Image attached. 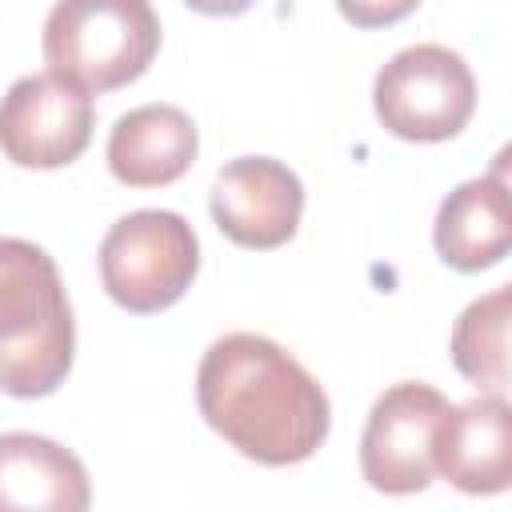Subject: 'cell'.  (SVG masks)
<instances>
[{
  "instance_id": "cell-1",
  "label": "cell",
  "mask_w": 512,
  "mask_h": 512,
  "mask_svg": "<svg viewBox=\"0 0 512 512\" xmlns=\"http://www.w3.org/2000/svg\"><path fill=\"white\" fill-rule=\"evenodd\" d=\"M196 404L212 432L268 468L308 460L332 428L316 376L256 332H228L208 344L196 368Z\"/></svg>"
},
{
  "instance_id": "cell-2",
  "label": "cell",
  "mask_w": 512,
  "mask_h": 512,
  "mask_svg": "<svg viewBox=\"0 0 512 512\" xmlns=\"http://www.w3.org/2000/svg\"><path fill=\"white\" fill-rule=\"evenodd\" d=\"M76 324L52 256L20 236H0V392L48 396L72 372Z\"/></svg>"
},
{
  "instance_id": "cell-3",
  "label": "cell",
  "mask_w": 512,
  "mask_h": 512,
  "mask_svg": "<svg viewBox=\"0 0 512 512\" xmlns=\"http://www.w3.org/2000/svg\"><path fill=\"white\" fill-rule=\"evenodd\" d=\"M160 52L152 0H56L44 20L48 72L84 92H112L148 72Z\"/></svg>"
},
{
  "instance_id": "cell-4",
  "label": "cell",
  "mask_w": 512,
  "mask_h": 512,
  "mask_svg": "<svg viewBox=\"0 0 512 512\" xmlns=\"http://www.w3.org/2000/svg\"><path fill=\"white\" fill-rule=\"evenodd\" d=\"M200 244L192 224L168 208L120 216L100 240L104 292L132 316L172 308L196 280Z\"/></svg>"
},
{
  "instance_id": "cell-5",
  "label": "cell",
  "mask_w": 512,
  "mask_h": 512,
  "mask_svg": "<svg viewBox=\"0 0 512 512\" xmlns=\"http://www.w3.org/2000/svg\"><path fill=\"white\" fill-rule=\"evenodd\" d=\"M372 108L400 140H452L476 112V76L460 52L444 44H412L376 72Z\"/></svg>"
},
{
  "instance_id": "cell-6",
  "label": "cell",
  "mask_w": 512,
  "mask_h": 512,
  "mask_svg": "<svg viewBox=\"0 0 512 512\" xmlns=\"http://www.w3.org/2000/svg\"><path fill=\"white\" fill-rule=\"evenodd\" d=\"M452 404L424 380H400L376 396L364 436H360V472L384 496L424 492L436 476L432 448L436 428Z\"/></svg>"
},
{
  "instance_id": "cell-7",
  "label": "cell",
  "mask_w": 512,
  "mask_h": 512,
  "mask_svg": "<svg viewBox=\"0 0 512 512\" xmlns=\"http://www.w3.org/2000/svg\"><path fill=\"white\" fill-rule=\"evenodd\" d=\"M92 92L56 76H20L0 96V152L16 168H64L80 160L92 140Z\"/></svg>"
},
{
  "instance_id": "cell-8",
  "label": "cell",
  "mask_w": 512,
  "mask_h": 512,
  "mask_svg": "<svg viewBox=\"0 0 512 512\" xmlns=\"http://www.w3.org/2000/svg\"><path fill=\"white\" fill-rule=\"evenodd\" d=\"M212 220L240 248H280L296 236L304 212L300 176L272 156H240L216 172Z\"/></svg>"
},
{
  "instance_id": "cell-9",
  "label": "cell",
  "mask_w": 512,
  "mask_h": 512,
  "mask_svg": "<svg viewBox=\"0 0 512 512\" xmlns=\"http://www.w3.org/2000/svg\"><path fill=\"white\" fill-rule=\"evenodd\" d=\"M432 468L468 496H496L512 484V408L504 392H480L444 412Z\"/></svg>"
},
{
  "instance_id": "cell-10",
  "label": "cell",
  "mask_w": 512,
  "mask_h": 512,
  "mask_svg": "<svg viewBox=\"0 0 512 512\" xmlns=\"http://www.w3.org/2000/svg\"><path fill=\"white\" fill-rule=\"evenodd\" d=\"M88 468L64 444L36 432L0 436V512H84Z\"/></svg>"
},
{
  "instance_id": "cell-11",
  "label": "cell",
  "mask_w": 512,
  "mask_h": 512,
  "mask_svg": "<svg viewBox=\"0 0 512 512\" xmlns=\"http://www.w3.org/2000/svg\"><path fill=\"white\" fill-rule=\"evenodd\" d=\"M196 124L176 104H140L108 132V172L124 188H164L196 160Z\"/></svg>"
},
{
  "instance_id": "cell-12",
  "label": "cell",
  "mask_w": 512,
  "mask_h": 512,
  "mask_svg": "<svg viewBox=\"0 0 512 512\" xmlns=\"http://www.w3.org/2000/svg\"><path fill=\"white\" fill-rule=\"evenodd\" d=\"M432 244L440 260L456 272H484L508 256L512 200H508L504 168H496L492 176L464 180L444 196L436 212Z\"/></svg>"
},
{
  "instance_id": "cell-13",
  "label": "cell",
  "mask_w": 512,
  "mask_h": 512,
  "mask_svg": "<svg viewBox=\"0 0 512 512\" xmlns=\"http://www.w3.org/2000/svg\"><path fill=\"white\" fill-rule=\"evenodd\" d=\"M508 284L472 300L452 328V364L464 380L484 392H504L508 384Z\"/></svg>"
},
{
  "instance_id": "cell-14",
  "label": "cell",
  "mask_w": 512,
  "mask_h": 512,
  "mask_svg": "<svg viewBox=\"0 0 512 512\" xmlns=\"http://www.w3.org/2000/svg\"><path fill=\"white\" fill-rule=\"evenodd\" d=\"M336 8L352 28H388L412 16L420 0H336Z\"/></svg>"
},
{
  "instance_id": "cell-15",
  "label": "cell",
  "mask_w": 512,
  "mask_h": 512,
  "mask_svg": "<svg viewBox=\"0 0 512 512\" xmlns=\"http://www.w3.org/2000/svg\"><path fill=\"white\" fill-rule=\"evenodd\" d=\"M188 8H196V12H204V16H240V12H248L256 0H184Z\"/></svg>"
}]
</instances>
